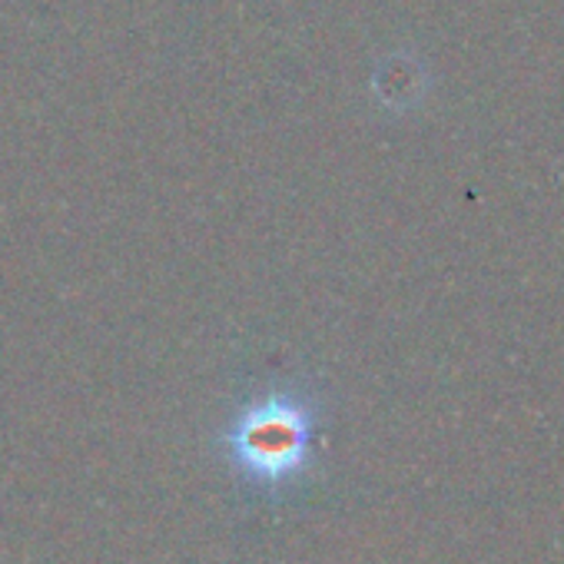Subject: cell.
I'll list each match as a JSON object with an SVG mask.
<instances>
[{
    "label": "cell",
    "mask_w": 564,
    "mask_h": 564,
    "mask_svg": "<svg viewBox=\"0 0 564 564\" xmlns=\"http://www.w3.org/2000/svg\"><path fill=\"white\" fill-rule=\"evenodd\" d=\"M316 412L303 395L272 392L246 405L223 435L229 462L259 485L296 478L313 455Z\"/></svg>",
    "instance_id": "1"
}]
</instances>
